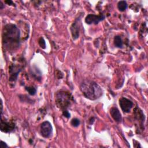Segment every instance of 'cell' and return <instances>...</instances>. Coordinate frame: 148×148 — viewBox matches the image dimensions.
I'll use <instances>...</instances> for the list:
<instances>
[{"label":"cell","instance_id":"10","mask_svg":"<svg viewBox=\"0 0 148 148\" xmlns=\"http://www.w3.org/2000/svg\"><path fill=\"white\" fill-rule=\"evenodd\" d=\"M117 8L120 11L123 12L127 8V3L125 1H119L117 3Z\"/></svg>","mask_w":148,"mask_h":148},{"label":"cell","instance_id":"8","mask_svg":"<svg viewBox=\"0 0 148 148\" xmlns=\"http://www.w3.org/2000/svg\"><path fill=\"white\" fill-rule=\"evenodd\" d=\"M14 128V124L8 121H3L1 120V130L2 132H9L13 131Z\"/></svg>","mask_w":148,"mask_h":148},{"label":"cell","instance_id":"7","mask_svg":"<svg viewBox=\"0 0 148 148\" xmlns=\"http://www.w3.org/2000/svg\"><path fill=\"white\" fill-rule=\"evenodd\" d=\"M119 104L122 110L125 113L130 112L131 108L133 106L132 102L125 97H123L120 99Z\"/></svg>","mask_w":148,"mask_h":148},{"label":"cell","instance_id":"4","mask_svg":"<svg viewBox=\"0 0 148 148\" xmlns=\"http://www.w3.org/2000/svg\"><path fill=\"white\" fill-rule=\"evenodd\" d=\"M53 128L51 123L46 121L43 122L40 125V133L44 138H49L51 135Z\"/></svg>","mask_w":148,"mask_h":148},{"label":"cell","instance_id":"3","mask_svg":"<svg viewBox=\"0 0 148 148\" xmlns=\"http://www.w3.org/2000/svg\"><path fill=\"white\" fill-rule=\"evenodd\" d=\"M71 94L68 92L60 91L56 95V103L58 107L61 109H66L71 103Z\"/></svg>","mask_w":148,"mask_h":148},{"label":"cell","instance_id":"12","mask_svg":"<svg viewBox=\"0 0 148 148\" xmlns=\"http://www.w3.org/2000/svg\"><path fill=\"white\" fill-rule=\"evenodd\" d=\"M25 89L28 92V93L31 95H35L36 91V89L34 87H27L25 88Z\"/></svg>","mask_w":148,"mask_h":148},{"label":"cell","instance_id":"5","mask_svg":"<svg viewBox=\"0 0 148 148\" xmlns=\"http://www.w3.org/2000/svg\"><path fill=\"white\" fill-rule=\"evenodd\" d=\"M105 18V16L103 14L95 15L93 14H88L85 18V22L87 24H97L99 22L103 20Z\"/></svg>","mask_w":148,"mask_h":148},{"label":"cell","instance_id":"17","mask_svg":"<svg viewBox=\"0 0 148 148\" xmlns=\"http://www.w3.org/2000/svg\"><path fill=\"white\" fill-rule=\"evenodd\" d=\"M5 2L6 3H8V5H10V4H13V2L12 1H6Z\"/></svg>","mask_w":148,"mask_h":148},{"label":"cell","instance_id":"14","mask_svg":"<svg viewBox=\"0 0 148 148\" xmlns=\"http://www.w3.org/2000/svg\"><path fill=\"white\" fill-rule=\"evenodd\" d=\"M39 45L42 49H45L46 47V43L43 38H40L39 39Z\"/></svg>","mask_w":148,"mask_h":148},{"label":"cell","instance_id":"1","mask_svg":"<svg viewBox=\"0 0 148 148\" xmlns=\"http://www.w3.org/2000/svg\"><path fill=\"white\" fill-rule=\"evenodd\" d=\"M20 33L17 27L13 24L6 25L2 31V43L7 50L14 51L20 46Z\"/></svg>","mask_w":148,"mask_h":148},{"label":"cell","instance_id":"15","mask_svg":"<svg viewBox=\"0 0 148 148\" xmlns=\"http://www.w3.org/2000/svg\"><path fill=\"white\" fill-rule=\"evenodd\" d=\"M62 114H63V115H64L65 117H66V118H69L70 116H71L70 113H69L67 110H65L63 111Z\"/></svg>","mask_w":148,"mask_h":148},{"label":"cell","instance_id":"9","mask_svg":"<svg viewBox=\"0 0 148 148\" xmlns=\"http://www.w3.org/2000/svg\"><path fill=\"white\" fill-rule=\"evenodd\" d=\"M110 113L113 119L116 122H120L121 121V113L117 108H115V107L112 108L110 110Z\"/></svg>","mask_w":148,"mask_h":148},{"label":"cell","instance_id":"11","mask_svg":"<svg viewBox=\"0 0 148 148\" xmlns=\"http://www.w3.org/2000/svg\"><path fill=\"white\" fill-rule=\"evenodd\" d=\"M114 43L116 47H121L123 46V42L120 36H116L114 38Z\"/></svg>","mask_w":148,"mask_h":148},{"label":"cell","instance_id":"6","mask_svg":"<svg viewBox=\"0 0 148 148\" xmlns=\"http://www.w3.org/2000/svg\"><path fill=\"white\" fill-rule=\"evenodd\" d=\"M80 17L76 18L74 23L71 27V31L73 40L77 39L79 36L80 31Z\"/></svg>","mask_w":148,"mask_h":148},{"label":"cell","instance_id":"2","mask_svg":"<svg viewBox=\"0 0 148 148\" xmlns=\"http://www.w3.org/2000/svg\"><path fill=\"white\" fill-rule=\"evenodd\" d=\"M80 90L85 97L91 100H95L102 95L101 87L91 80L84 81L80 85Z\"/></svg>","mask_w":148,"mask_h":148},{"label":"cell","instance_id":"16","mask_svg":"<svg viewBox=\"0 0 148 148\" xmlns=\"http://www.w3.org/2000/svg\"><path fill=\"white\" fill-rule=\"evenodd\" d=\"M1 148H5V147H8V146L6 144V143H5L4 142H3V141H1Z\"/></svg>","mask_w":148,"mask_h":148},{"label":"cell","instance_id":"13","mask_svg":"<svg viewBox=\"0 0 148 148\" xmlns=\"http://www.w3.org/2000/svg\"><path fill=\"white\" fill-rule=\"evenodd\" d=\"M71 125L73 126V127H78L80 124V121L79 119H76V118H75V119H73L72 120H71Z\"/></svg>","mask_w":148,"mask_h":148}]
</instances>
